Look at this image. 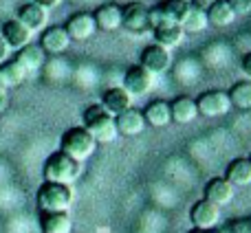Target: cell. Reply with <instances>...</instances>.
Wrapping results in <instances>:
<instances>
[{
	"label": "cell",
	"instance_id": "6da1fadb",
	"mask_svg": "<svg viewBox=\"0 0 251 233\" xmlns=\"http://www.w3.org/2000/svg\"><path fill=\"white\" fill-rule=\"evenodd\" d=\"M82 128H86L93 134L97 145H108V143L117 141L119 132L115 125V116L108 115L100 104H91L84 108L82 113Z\"/></svg>",
	"mask_w": 251,
	"mask_h": 233
},
{
	"label": "cell",
	"instance_id": "7a4b0ae2",
	"mask_svg": "<svg viewBox=\"0 0 251 233\" xmlns=\"http://www.w3.org/2000/svg\"><path fill=\"white\" fill-rule=\"evenodd\" d=\"M35 203H38L40 213H69L71 205H73V189L69 185L44 181L38 187Z\"/></svg>",
	"mask_w": 251,
	"mask_h": 233
},
{
	"label": "cell",
	"instance_id": "3957f363",
	"mask_svg": "<svg viewBox=\"0 0 251 233\" xmlns=\"http://www.w3.org/2000/svg\"><path fill=\"white\" fill-rule=\"evenodd\" d=\"M82 174V163L73 161L71 156H66L64 152H53L49 154V159L44 161L42 176L47 183H60V185H73Z\"/></svg>",
	"mask_w": 251,
	"mask_h": 233
},
{
	"label": "cell",
	"instance_id": "277c9868",
	"mask_svg": "<svg viewBox=\"0 0 251 233\" xmlns=\"http://www.w3.org/2000/svg\"><path fill=\"white\" fill-rule=\"evenodd\" d=\"M97 150V143L93 139V134L88 132L82 125H75V128H69L60 139V152H64L66 156H71L77 163H84L88 161Z\"/></svg>",
	"mask_w": 251,
	"mask_h": 233
},
{
	"label": "cell",
	"instance_id": "5b68a950",
	"mask_svg": "<svg viewBox=\"0 0 251 233\" xmlns=\"http://www.w3.org/2000/svg\"><path fill=\"white\" fill-rule=\"evenodd\" d=\"M150 7L143 2H128L122 7V29L132 35L150 33V18H148Z\"/></svg>",
	"mask_w": 251,
	"mask_h": 233
},
{
	"label": "cell",
	"instance_id": "8992f818",
	"mask_svg": "<svg viewBox=\"0 0 251 233\" xmlns=\"http://www.w3.org/2000/svg\"><path fill=\"white\" fill-rule=\"evenodd\" d=\"M194 101L199 115L207 116V119H216V116H223L231 110L229 97H227L225 91H205Z\"/></svg>",
	"mask_w": 251,
	"mask_h": 233
},
{
	"label": "cell",
	"instance_id": "52a82bcc",
	"mask_svg": "<svg viewBox=\"0 0 251 233\" xmlns=\"http://www.w3.org/2000/svg\"><path fill=\"white\" fill-rule=\"evenodd\" d=\"M139 66L148 70L150 75H163L170 70L172 66V53L168 48L159 47V44H148L141 51V57H139Z\"/></svg>",
	"mask_w": 251,
	"mask_h": 233
},
{
	"label": "cell",
	"instance_id": "ba28073f",
	"mask_svg": "<svg viewBox=\"0 0 251 233\" xmlns=\"http://www.w3.org/2000/svg\"><path fill=\"white\" fill-rule=\"evenodd\" d=\"M154 86V75H150L143 66L132 64L126 69L124 73V91L130 97H143L146 93H150V88Z\"/></svg>",
	"mask_w": 251,
	"mask_h": 233
},
{
	"label": "cell",
	"instance_id": "9c48e42d",
	"mask_svg": "<svg viewBox=\"0 0 251 233\" xmlns=\"http://www.w3.org/2000/svg\"><path fill=\"white\" fill-rule=\"evenodd\" d=\"M190 220L199 231H212L221 222V209L216 205L207 203L205 198L196 200L190 209Z\"/></svg>",
	"mask_w": 251,
	"mask_h": 233
},
{
	"label": "cell",
	"instance_id": "30bf717a",
	"mask_svg": "<svg viewBox=\"0 0 251 233\" xmlns=\"http://www.w3.org/2000/svg\"><path fill=\"white\" fill-rule=\"evenodd\" d=\"M64 31H66L71 42H73V40L75 42H86V40H91L97 31L95 20H93V13H88V11L73 13V16L66 20Z\"/></svg>",
	"mask_w": 251,
	"mask_h": 233
},
{
	"label": "cell",
	"instance_id": "8fae6325",
	"mask_svg": "<svg viewBox=\"0 0 251 233\" xmlns=\"http://www.w3.org/2000/svg\"><path fill=\"white\" fill-rule=\"evenodd\" d=\"M31 35L33 33H31L20 20H16V18L4 20L2 26H0V38L4 40L9 51H11V48L13 51H20V48H25L26 44H31Z\"/></svg>",
	"mask_w": 251,
	"mask_h": 233
},
{
	"label": "cell",
	"instance_id": "7c38bea8",
	"mask_svg": "<svg viewBox=\"0 0 251 233\" xmlns=\"http://www.w3.org/2000/svg\"><path fill=\"white\" fill-rule=\"evenodd\" d=\"M234 191H236V187L231 185V183H227L225 176H214V178H209L207 185H205L203 198L221 209L234 200Z\"/></svg>",
	"mask_w": 251,
	"mask_h": 233
},
{
	"label": "cell",
	"instance_id": "4fadbf2b",
	"mask_svg": "<svg viewBox=\"0 0 251 233\" xmlns=\"http://www.w3.org/2000/svg\"><path fill=\"white\" fill-rule=\"evenodd\" d=\"M69 44H71V40L66 35L64 26L55 24V26H47L42 31L38 47L42 48L44 55H60V53H64L69 48Z\"/></svg>",
	"mask_w": 251,
	"mask_h": 233
},
{
	"label": "cell",
	"instance_id": "5bb4252c",
	"mask_svg": "<svg viewBox=\"0 0 251 233\" xmlns=\"http://www.w3.org/2000/svg\"><path fill=\"white\" fill-rule=\"evenodd\" d=\"M93 20L95 26L104 33H113V31L122 29V4L117 2H104L93 11Z\"/></svg>",
	"mask_w": 251,
	"mask_h": 233
},
{
	"label": "cell",
	"instance_id": "9a60e30c",
	"mask_svg": "<svg viewBox=\"0 0 251 233\" xmlns=\"http://www.w3.org/2000/svg\"><path fill=\"white\" fill-rule=\"evenodd\" d=\"M16 20H20L31 33H33V31H44L47 29V22H49V11L35 2H25L18 9Z\"/></svg>",
	"mask_w": 251,
	"mask_h": 233
},
{
	"label": "cell",
	"instance_id": "2e32d148",
	"mask_svg": "<svg viewBox=\"0 0 251 233\" xmlns=\"http://www.w3.org/2000/svg\"><path fill=\"white\" fill-rule=\"evenodd\" d=\"M115 125H117V132L124 137H137L146 130V119L139 108H128L115 116Z\"/></svg>",
	"mask_w": 251,
	"mask_h": 233
},
{
	"label": "cell",
	"instance_id": "e0dca14e",
	"mask_svg": "<svg viewBox=\"0 0 251 233\" xmlns=\"http://www.w3.org/2000/svg\"><path fill=\"white\" fill-rule=\"evenodd\" d=\"M146 125L152 128H165V125L172 123V113H170V101L165 99H152L146 108L141 110Z\"/></svg>",
	"mask_w": 251,
	"mask_h": 233
},
{
	"label": "cell",
	"instance_id": "ac0fdd59",
	"mask_svg": "<svg viewBox=\"0 0 251 233\" xmlns=\"http://www.w3.org/2000/svg\"><path fill=\"white\" fill-rule=\"evenodd\" d=\"M100 106H101V108H104L108 115L117 116V115H122L124 110L132 108V97H130L128 93L124 91V88H108V91L101 95Z\"/></svg>",
	"mask_w": 251,
	"mask_h": 233
},
{
	"label": "cell",
	"instance_id": "d6986e66",
	"mask_svg": "<svg viewBox=\"0 0 251 233\" xmlns=\"http://www.w3.org/2000/svg\"><path fill=\"white\" fill-rule=\"evenodd\" d=\"M150 33H152V38H154V44L168 48V51L176 48L178 44L185 40V33H183L181 24H172V22H165V24L156 26V29L150 31Z\"/></svg>",
	"mask_w": 251,
	"mask_h": 233
},
{
	"label": "cell",
	"instance_id": "ffe728a7",
	"mask_svg": "<svg viewBox=\"0 0 251 233\" xmlns=\"http://www.w3.org/2000/svg\"><path fill=\"white\" fill-rule=\"evenodd\" d=\"M205 16H207V24L216 26V29H225V26H229L236 22V13L231 11L227 0H214V2L207 7Z\"/></svg>",
	"mask_w": 251,
	"mask_h": 233
},
{
	"label": "cell",
	"instance_id": "44dd1931",
	"mask_svg": "<svg viewBox=\"0 0 251 233\" xmlns=\"http://www.w3.org/2000/svg\"><path fill=\"white\" fill-rule=\"evenodd\" d=\"M225 181L231 183L234 187H249L251 185V163L249 159L240 156L234 159L225 169Z\"/></svg>",
	"mask_w": 251,
	"mask_h": 233
},
{
	"label": "cell",
	"instance_id": "7402d4cb",
	"mask_svg": "<svg viewBox=\"0 0 251 233\" xmlns=\"http://www.w3.org/2000/svg\"><path fill=\"white\" fill-rule=\"evenodd\" d=\"M170 113H172L174 123H192L199 116L196 110V101L192 97H176L174 101H170Z\"/></svg>",
	"mask_w": 251,
	"mask_h": 233
},
{
	"label": "cell",
	"instance_id": "603a6c76",
	"mask_svg": "<svg viewBox=\"0 0 251 233\" xmlns=\"http://www.w3.org/2000/svg\"><path fill=\"white\" fill-rule=\"evenodd\" d=\"M40 229L42 233H73V220L69 213H42Z\"/></svg>",
	"mask_w": 251,
	"mask_h": 233
},
{
	"label": "cell",
	"instance_id": "cb8c5ba5",
	"mask_svg": "<svg viewBox=\"0 0 251 233\" xmlns=\"http://www.w3.org/2000/svg\"><path fill=\"white\" fill-rule=\"evenodd\" d=\"M16 62L26 70V73H33L40 66L44 64V53L38 44H26L25 48H20L16 55Z\"/></svg>",
	"mask_w": 251,
	"mask_h": 233
},
{
	"label": "cell",
	"instance_id": "d4e9b609",
	"mask_svg": "<svg viewBox=\"0 0 251 233\" xmlns=\"http://www.w3.org/2000/svg\"><path fill=\"white\" fill-rule=\"evenodd\" d=\"M26 75L29 73H26L16 60H9V62H4V64H0V86L2 88L20 86Z\"/></svg>",
	"mask_w": 251,
	"mask_h": 233
},
{
	"label": "cell",
	"instance_id": "484cf974",
	"mask_svg": "<svg viewBox=\"0 0 251 233\" xmlns=\"http://www.w3.org/2000/svg\"><path fill=\"white\" fill-rule=\"evenodd\" d=\"M156 7L163 13L165 22H172V24H181L185 13L190 11V2L187 0H161Z\"/></svg>",
	"mask_w": 251,
	"mask_h": 233
},
{
	"label": "cell",
	"instance_id": "4316f807",
	"mask_svg": "<svg viewBox=\"0 0 251 233\" xmlns=\"http://www.w3.org/2000/svg\"><path fill=\"white\" fill-rule=\"evenodd\" d=\"M227 97H229L231 108L251 110V82H249V79L236 82L234 86L227 91Z\"/></svg>",
	"mask_w": 251,
	"mask_h": 233
},
{
	"label": "cell",
	"instance_id": "83f0119b",
	"mask_svg": "<svg viewBox=\"0 0 251 233\" xmlns=\"http://www.w3.org/2000/svg\"><path fill=\"white\" fill-rule=\"evenodd\" d=\"M207 16H205V11H201V9H194L190 7V11L185 13V18H183L181 22V29L183 33H201V31L207 29Z\"/></svg>",
	"mask_w": 251,
	"mask_h": 233
},
{
	"label": "cell",
	"instance_id": "f1b7e54d",
	"mask_svg": "<svg viewBox=\"0 0 251 233\" xmlns=\"http://www.w3.org/2000/svg\"><path fill=\"white\" fill-rule=\"evenodd\" d=\"M227 233H251V216L229 220L227 222Z\"/></svg>",
	"mask_w": 251,
	"mask_h": 233
},
{
	"label": "cell",
	"instance_id": "f546056e",
	"mask_svg": "<svg viewBox=\"0 0 251 233\" xmlns=\"http://www.w3.org/2000/svg\"><path fill=\"white\" fill-rule=\"evenodd\" d=\"M227 4L231 7V11L238 16H249L251 13V0H227Z\"/></svg>",
	"mask_w": 251,
	"mask_h": 233
},
{
	"label": "cell",
	"instance_id": "4dcf8cb0",
	"mask_svg": "<svg viewBox=\"0 0 251 233\" xmlns=\"http://www.w3.org/2000/svg\"><path fill=\"white\" fill-rule=\"evenodd\" d=\"M240 70H243V75L251 82V51L245 53L243 60H240Z\"/></svg>",
	"mask_w": 251,
	"mask_h": 233
},
{
	"label": "cell",
	"instance_id": "1f68e13d",
	"mask_svg": "<svg viewBox=\"0 0 251 233\" xmlns=\"http://www.w3.org/2000/svg\"><path fill=\"white\" fill-rule=\"evenodd\" d=\"M190 2V7L194 9H201V11H207V7L214 2V0H187Z\"/></svg>",
	"mask_w": 251,
	"mask_h": 233
},
{
	"label": "cell",
	"instance_id": "d6a6232c",
	"mask_svg": "<svg viewBox=\"0 0 251 233\" xmlns=\"http://www.w3.org/2000/svg\"><path fill=\"white\" fill-rule=\"evenodd\" d=\"M31 2H35V4H40V7H44L49 11V9H53V7H57V4L62 2V0H31Z\"/></svg>",
	"mask_w": 251,
	"mask_h": 233
},
{
	"label": "cell",
	"instance_id": "836d02e7",
	"mask_svg": "<svg viewBox=\"0 0 251 233\" xmlns=\"http://www.w3.org/2000/svg\"><path fill=\"white\" fill-rule=\"evenodd\" d=\"M7 106H9V95H7V91L0 86V113H4Z\"/></svg>",
	"mask_w": 251,
	"mask_h": 233
},
{
	"label": "cell",
	"instance_id": "e575fe53",
	"mask_svg": "<svg viewBox=\"0 0 251 233\" xmlns=\"http://www.w3.org/2000/svg\"><path fill=\"white\" fill-rule=\"evenodd\" d=\"M7 57H9V47L4 44V40L0 38V64H4V62H7Z\"/></svg>",
	"mask_w": 251,
	"mask_h": 233
},
{
	"label": "cell",
	"instance_id": "d590c367",
	"mask_svg": "<svg viewBox=\"0 0 251 233\" xmlns=\"http://www.w3.org/2000/svg\"><path fill=\"white\" fill-rule=\"evenodd\" d=\"M247 159H249V163H251V154H249V156H247Z\"/></svg>",
	"mask_w": 251,
	"mask_h": 233
}]
</instances>
